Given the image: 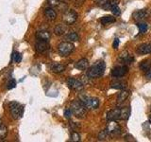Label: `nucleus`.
<instances>
[{"mask_svg": "<svg viewBox=\"0 0 151 142\" xmlns=\"http://www.w3.org/2000/svg\"><path fill=\"white\" fill-rule=\"evenodd\" d=\"M105 68H106V64L103 61L97 62L96 64H94L93 66L89 68V70L87 71V76L91 79L99 78L105 72Z\"/></svg>", "mask_w": 151, "mask_h": 142, "instance_id": "nucleus-1", "label": "nucleus"}, {"mask_svg": "<svg viewBox=\"0 0 151 142\" xmlns=\"http://www.w3.org/2000/svg\"><path fill=\"white\" fill-rule=\"evenodd\" d=\"M78 101L87 109H96L99 106V99L97 98H90L85 95H79Z\"/></svg>", "mask_w": 151, "mask_h": 142, "instance_id": "nucleus-2", "label": "nucleus"}, {"mask_svg": "<svg viewBox=\"0 0 151 142\" xmlns=\"http://www.w3.org/2000/svg\"><path fill=\"white\" fill-rule=\"evenodd\" d=\"M9 111H11V115L13 120H18L23 117L24 114V106L19 104L18 102L12 101L9 103Z\"/></svg>", "mask_w": 151, "mask_h": 142, "instance_id": "nucleus-3", "label": "nucleus"}, {"mask_svg": "<svg viewBox=\"0 0 151 142\" xmlns=\"http://www.w3.org/2000/svg\"><path fill=\"white\" fill-rule=\"evenodd\" d=\"M71 109H72V112L74 115L78 118L84 117L85 115H86L87 108L85 107L79 101H74L72 103H71Z\"/></svg>", "mask_w": 151, "mask_h": 142, "instance_id": "nucleus-4", "label": "nucleus"}, {"mask_svg": "<svg viewBox=\"0 0 151 142\" xmlns=\"http://www.w3.org/2000/svg\"><path fill=\"white\" fill-rule=\"evenodd\" d=\"M75 49V46L71 42H63L58 46V51L61 56H68L70 55Z\"/></svg>", "mask_w": 151, "mask_h": 142, "instance_id": "nucleus-5", "label": "nucleus"}, {"mask_svg": "<svg viewBox=\"0 0 151 142\" xmlns=\"http://www.w3.org/2000/svg\"><path fill=\"white\" fill-rule=\"evenodd\" d=\"M78 13L73 9H67L63 14V21L66 25H73L78 20Z\"/></svg>", "mask_w": 151, "mask_h": 142, "instance_id": "nucleus-6", "label": "nucleus"}, {"mask_svg": "<svg viewBox=\"0 0 151 142\" xmlns=\"http://www.w3.org/2000/svg\"><path fill=\"white\" fill-rule=\"evenodd\" d=\"M106 130L108 132L109 135H111V136L119 135L121 134V127L116 122V120H111V121L109 122Z\"/></svg>", "mask_w": 151, "mask_h": 142, "instance_id": "nucleus-7", "label": "nucleus"}, {"mask_svg": "<svg viewBox=\"0 0 151 142\" xmlns=\"http://www.w3.org/2000/svg\"><path fill=\"white\" fill-rule=\"evenodd\" d=\"M127 72H129V67L127 65L123 64L113 67L111 70V76L115 78H120V77H124L125 75L127 74Z\"/></svg>", "mask_w": 151, "mask_h": 142, "instance_id": "nucleus-8", "label": "nucleus"}, {"mask_svg": "<svg viewBox=\"0 0 151 142\" xmlns=\"http://www.w3.org/2000/svg\"><path fill=\"white\" fill-rule=\"evenodd\" d=\"M149 15V12H148V9H139V11H136L133 12L132 14V17H133L134 20L136 21H143L144 19L147 18Z\"/></svg>", "mask_w": 151, "mask_h": 142, "instance_id": "nucleus-9", "label": "nucleus"}, {"mask_svg": "<svg viewBox=\"0 0 151 142\" xmlns=\"http://www.w3.org/2000/svg\"><path fill=\"white\" fill-rule=\"evenodd\" d=\"M67 85L70 89H74V90H81L84 87V83L81 82V80L74 79V78L68 79Z\"/></svg>", "mask_w": 151, "mask_h": 142, "instance_id": "nucleus-10", "label": "nucleus"}, {"mask_svg": "<svg viewBox=\"0 0 151 142\" xmlns=\"http://www.w3.org/2000/svg\"><path fill=\"white\" fill-rule=\"evenodd\" d=\"M121 120V109L114 108L108 112L107 120L111 121V120Z\"/></svg>", "mask_w": 151, "mask_h": 142, "instance_id": "nucleus-11", "label": "nucleus"}, {"mask_svg": "<svg viewBox=\"0 0 151 142\" xmlns=\"http://www.w3.org/2000/svg\"><path fill=\"white\" fill-rule=\"evenodd\" d=\"M48 49H49L48 42L38 40V42L35 44V49L38 53H44L46 50H48Z\"/></svg>", "mask_w": 151, "mask_h": 142, "instance_id": "nucleus-12", "label": "nucleus"}, {"mask_svg": "<svg viewBox=\"0 0 151 142\" xmlns=\"http://www.w3.org/2000/svg\"><path fill=\"white\" fill-rule=\"evenodd\" d=\"M119 61L123 64H131L132 62L134 61V57L132 56L131 54H129L127 51H124L122 52L119 56Z\"/></svg>", "mask_w": 151, "mask_h": 142, "instance_id": "nucleus-13", "label": "nucleus"}, {"mask_svg": "<svg viewBox=\"0 0 151 142\" xmlns=\"http://www.w3.org/2000/svg\"><path fill=\"white\" fill-rule=\"evenodd\" d=\"M137 53L140 55H145L151 53V44H142L137 47Z\"/></svg>", "mask_w": 151, "mask_h": 142, "instance_id": "nucleus-14", "label": "nucleus"}, {"mask_svg": "<svg viewBox=\"0 0 151 142\" xmlns=\"http://www.w3.org/2000/svg\"><path fill=\"white\" fill-rule=\"evenodd\" d=\"M49 68L53 73L59 74V73L63 72L66 68V66L63 64H60V63H52L49 65Z\"/></svg>", "mask_w": 151, "mask_h": 142, "instance_id": "nucleus-15", "label": "nucleus"}, {"mask_svg": "<svg viewBox=\"0 0 151 142\" xmlns=\"http://www.w3.org/2000/svg\"><path fill=\"white\" fill-rule=\"evenodd\" d=\"M35 36L37 38V40H39V41H45V42H48L50 40V38H51L50 32H48L47 30L37 31Z\"/></svg>", "mask_w": 151, "mask_h": 142, "instance_id": "nucleus-16", "label": "nucleus"}, {"mask_svg": "<svg viewBox=\"0 0 151 142\" xmlns=\"http://www.w3.org/2000/svg\"><path fill=\"white\" fill-rule=\"evenodd\" d=\"M111 88L112 89H125L127 86V83L126 80H112L111 83Z\"/></svg>", "mask_w": 151, "mask_h": 142, "instance_id": "nucleus-17", "label": "nucleus"}, {"mask_svg": "<svg viewBox=\"0 0 151 142\" xmlns=\"http://www.w3.org/2000/svg\"><path fill=\"white\" fill-rule=\"evenodd\" d=\"M88 66H89V62H88L87 59H85V58L80 59L75 64V67L77 69H78V70H80V71L86 70L88 68Z\"/></svg>", "mask_w": 151, "mask_h": 142, "instance_id": "nucleus-18", "label": "nucleus"}, {"mask_svg": "<svg viewBox=\"0 0 151 142\" xmlns=\"http://www.w3.org/2000/svg\"><path fill=\"white\" fill-rule=\"evenodd\" d=\"M68 25H64V24H59V25H57L54 28V32L56 35L58 36H61L65 34V32H67V30H68Z\"/></svg>", "mask_w": 151, "mask_h": 142, "instance_id": "nucleus-19", "label": "nucleus"}, {"mask_svg": "<svg viewBox=\"0 0 151 142\" xmlns=\"http://www.w3.org/2000/svg\"><path fill=\"white\" fill-rule=\"evenodd\" d=\"M45 16L46 19H48L50 21H53L57 18V12H55V9L52 8H46L45 9Z\"/></svg>", "mask_w": 151, "mask_h": 142, "instance_id": "nucleus-20", "label": "nucleus"}, {"mask_svg": "<svg viewBox=\"0 0 151 142\" xmlns=\"http://www.w3.org/2000/svg\"><path fill=\"white\" fill-rule=\"evenodd\" d=\"M65 40L68 42H77L79 40V36L78 35V33L76 32H68L67 34L65 35Z\"/></svg>", "mask_w": 151, "mask_h": 142, "instance_id": "nucleus-21", "label": "nucleus"}, {"mask_svg": "<svg viewBox=\"0 0 151 142\" xmlns=\"http://www.w3.org/2000/svg\"><path fill=\"white\" fill-rule=\"evenodd\" d=\"M116 21L115 17H113L111 15H106V16H103L100 19V23L102 25H109V24H111V23H114Z\"/></svg>", "mask_w": 151, "mask_h": 142, "instance_id": "nucleus-22", "label": "nucleus"}, {"mask_svg": "<svg viewBox=\"0 0 151 142\" xmlns=\"http://www.w3.org/2000/svg\"><path fill=\"white\" fill-rule=\"evenodd\" d=\"M129 96V91H127V90H124L123 89V91H121L119 94H118L117 96V101L119 102H123L125 101L126 99H127V97Z\"/></svg>", "mask_w": 151, "mask_h": 142, "instance_id": "nucleus-23", "label": "nucleus"}, {"mask_svg": "<svg viewBox=\"0 0 151 142\" xmlns=\"http://www.w3.org/2000/svg\"><path fill=\"white\" fill-rule=\"evenodd\" d=\"M130 116V108L129 107H124L121 109V120H129Z\"/></svg>", "mask_w": 151, "mask_h": 142, "instance_id": "nucleus-24", "label": "nucleus"}, {"mask_svg": "<svg viewBox=\"0 0 151 142\" xmlns=\"http://www.w3.org/2000/svg\"><path fill=\"white\" fill-rule=\"evenodd\" d=\"M8 135V128L0 123V141L4 140Z\"/></svg>", "mask_w": 151, "mask_h": 142, "instance_id": "nucleus-25", "label": "nucleus"}, {"mask_svg": "<svg viewBox=\"0 0 151 142\" xmlns=\"http://www.w3.org/2000/svg\"><path fill=\"white\" fill-rule=\"evenodd\" d=\"M140 68H141V70L145 71V72H146L147 70H149L151 68V63H150V61L149 60L143 61L140 64Z\"/></svg>", "mask_w": 151, "mask_h": 142, "instance_id": "nucleus-26", "label": "nucleus"}, {"mask_svg": "<svg viewBox=\"0 0 151 142\" xmlns=\"http://www.w3.org/2000/svg\"><path fill=\"white\" fill-rule=\"evenodd\" d=\"M137 27H138L139 31L141 33L146 32V30H147V28H148V26H147V24H146V23H138V24H137Z\"/></svg>", "mask_w": 151, "mask_h": 142, "instance_id": "nucleus-27", "label": "nucleus"}, {"mask_svg": "<svg viewBox=\"0 0 151 142\" xmlns=\"http://www.w3.org/2000/svg\"><path fill=\"white\" fill-rule=\"evenodd\" d=\"M71 141L73 142H78V141H80V135L78 132L76 131H73L71 133V138H70Z\"/></svg>", "mask_w": 151, "mask_h": 142, "instance_id": "nucleus-28", "label": "nucleus"}, {"mask_svg": "<svg viewBox=\"0 0 151 142\" xmlns=\"http://www.w3.org/2000/svg\"><path fill=\"white\" fill-rule=\"evenodd\" d=\"M108 136H109V134H108L107 130H103V131H101V132L98 134L97 138H98V140L103 141V140H106Z\"/></svg>", "mask_w": 151, "mask_h": 142, "instance_id": "nucleus-29", "label": "nucleus"}, {"mask_svg": "<svg viewBox=\"0 0 151 142\" xmlns=\"http://www.w3.org/2000/svg\"><path fill=\"white\" fill-rule=\"evenodd\" d=\"M22 60V55L19 53V52H14L13 53V61H14V63H20Z\"/></svg>", "mask_w": 151, "mask_h": 142, "instance_id": "nucleus-30", "label": "nucleus"}, {"mask_svg": "<svg viewBox=\"0 0 151 142\" xmlns=\"http://www.w3.org/2000/svg\"><path fill=\"white\" fill-rule=\"evenodd\" d=\"M16 86V80L14 79H12L9 82L7 83V89H12Z\"/></svg>", "mask_w": 151, "mask_h": 142, "instance_id": "nucleus-31", "label": "nucleus"}, {"mask_svg": "<svg viewBox=\"0 0 151 142\" xmlns=\"http://www.w3.org/2000/svg\"><path fill=\"white\" fill-rule=\"evenodd\" d=\"M111 11L112 12V13L114 14L115 16H118V15H120V13H121V12H120V9H119V7H118V5L117 6H114V7H112L111 8Z\"/></svg>", "mask_w": 151, "mask_h": 142, "instance_id": "nucleus-32", "label": "nucleus"}, {"mask_svg": "<svg viewBox=\"0 0 151 142\" xmlns=\"http://www.w3.org/2000/svg\"><path fill=\"white\" fill-rule=\"evenodd\" d=\"M47 3H48L51 7H56L60 5V0H47Z\"/></svg>", "mask_w": 151, "mask_h": 142, "instance_id": "nucleus-33", "label": "nucleus"}, {"mask_svg": "<svg viewBox=\"0 0 151 142\" xmlns=\"http://www.w3.org/2000/svg\"><path fill=\"white\" fill-rule=\"evenodd\" d=\"M72 115H73V112H72V109H66V110L64 111V117H66V118H71V117H72Z\"/></svg>", "mask_w": 151, "mask_h": 142, "instance_id": "nucleus-34", "label": "nucleus"}, {"mask_svg": "<svg viewBox=\"0 0 151 142\" xmlns=\"http://www.w3.org/2000/svg\"><path fill=\"white\" fill-rule=\"evenodd\" d=\"M119 44H120V41L118 38H115L114 41H113V44H112V47L113 49H118V46H119Z\"/></svg>", "mask_w": 151, "mask_h": 142, "instance_id": "nucleus-35", "label": "nucleus"}, {"mask_svg": "<svg viewBox=\"0 0 151 142\" xmlns=\"http://www.w3.org/2000/svg\"><path fill=\"white\" fill-rule=\"evenodd\" d=\"M84 2H85V0H76L75 1V6L76 7H81L82 5L84 4Z\"/></svg>", "mask_w": 151, "mask_h": 142, "instance_id": "nucleus-36", "label": "nucleus"}, {"mask_svg": "<svg viewBox=\"0 0 151 142\" xmlns=\"http://www.w3.org/2000/svg\"><path fill=\"white\" fill-rule=\"evenodd\" d=\"M108 1H109V0H96V2L98 5H100L101 7L104 6V5H105Z\"/></svg>", "mask_w": 151, "mask_h": 142, "instance_id": "nucleus-37", "label": "nucleus"}, {"mask_svg": "<svg viewBox=\"0 0 151 142\" xmlns=\"http://www.w3.org/2000/svg\"><path fill=\"white\" fill-rule=\"evenodd\" d=\"M145 77L147 78L148 80H151V68L145 72Z\"/></svg>", "mask_w": 151, "mask_h": 142, "instance_id": "nucleus-38", "label": "nucleus"}, {"mask_svg": "<svg viewBox=\"0 0 151 142\" xmlns=\"http://www.w3.org/2000/svg\"><path fill=\"white\" fill-rule=\"evenodd\" d=\"M149 122H150V123H151V116H150V117H149Z\"/></svg>", "mask_w": 151, "mask_h": 142, "instance_id": "nucleus-39", "label": "nucleus"}]
</instances>
